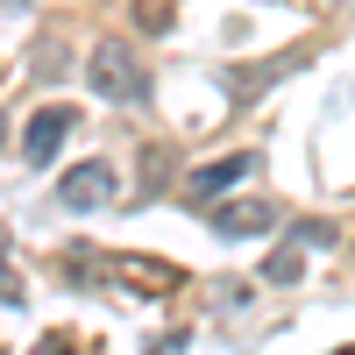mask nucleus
Listing matches in <instances>:
<instances>
[{
    "instance_id": "nucleus-6",
    "label": "nucleus",
    "mask_w": 355,
    "mask_h": 355,
    "mask_svg": "<svg viewBox=\"0 0 355 355\" xmlns=\"http://www.w3.org/2000/svg\"><path fill=\"white\" fill-rule=\"evenodd\" d=\"M263 277H270V284H299V277H306V249H299V242L270 249V263H263Z\"/></svg>"
},
{
    "instance_id": "nucleus-4",
    "label": "nucleus",
    "mask_w": 355,
    "mask_h": 355,
    "mask_svg": "<svg viewBox=\"0 0 355 355\" xmlns=\"http://www.w3.org/2000/svg\"><path fill=\"white\" fill-rule=\"evenodd\" d=\"M71 121H78L71 107H43V114H28V128H21V157H28V164L43 171V164H50L57 150H64V135H71Z\"/></svg>"
},
{
    "instance_id": "nucleus-2",
    "label": "nucleus",
    "mask_w": 355,
    "mask_h": 355,
    "mask_svg": "<svg viewBox=\"0 0 355 355\" xmlns=\"http://www.w3.org/2000/svg\"><path fill=\"white\" fill-rule=\"evenodd\" d=\"M114 192H121V178H114V164H71L64 178H57V206L64 214H100V206H114Z\"/></svg>"
},
{
    "instance_id": "nucleus-1",
    "label": "nucleus",
    "mask_w": 355,
    "mask_h": 355,
    "mask_svg": "<svg viewBox=\"0 0 355 355\" xmlns=\"http://www.w3.org/2000/svg\"><path fill=\"white\" fill-rule=\"evenodd\" d=\"M85 78H93V93L100 100H114V107H128V100H142V93H150V78H142V64H135V57H128V43H100L93 50V64H85Z\"/></svg>"
},
{
    "instance_id": "nucleus-9",
    "label": "nucleus",
    "mask_w": 355,
    "mask_h": 355,
    "mask_svg": "<svg viewBox=\"0 0 355 355\" xmlns=\"http://www.w3.org/2000/svg\"><path fill=\"white\" fill-rule=\"evenodd\" d=\"M0 306H21V277L8 270V249H0Z\"/></svg>"
},
{
    "instance_id": "nucleus-3",
    "label": "nucleus",
    "mask_w": 355,
    "mask_h": 355,
    "mask_svg": "<svg viewBox=\"0 0 355 355\" xmlns=\"http://www.w3.org/2000/svg\"><path fill=\"white\" fill-rule=\"evenodd\" d=\"M242 178H256V157H220V164H206L185 178V206H214L227 192H242Z\"/></svg>"
},
{
    "instance_id": "nucleus-5",
    "label": "nucleus",
    "mask_w": 355,
    "mask_h": 355,
    "mask_svg": "<svg viewBox=\"0 0 355 355\" xmlns=\"http://www.w3.org/2000/svg\"><path fill=\"white\" fill-rule=\"evenodd\" d=\"M270 220H277V206H270V199H227V206H214V234H227V242L263 234Z\"/></svg>"
},
{
    "instance_id": "nucleus-7",
    "label": "nucleus",
    "mask_w": 355,
    "mask_h": 355,
    "mask_svg": "<svg viewBox=\"0 0 355 355\" xmlns=\"http://www.w3.org/2000/svg\"><path fill=\"white\" fill-rule=\"evenodd\" d=\"M291 234H299L306 249H334V242H341V234H334L327 220H299V227H291Z\"/></svg>"
},
{
    "instance_id": "nucleus-10",
    "label": "nucleus",
    "mask_w": 355,
    "mask_h": 355,
    "mask_svg": "<svg viewBox=\"0 0 355 355\" xmlns=\"http://www.w3.org/2000/svg\"><path fill=\"white\" fill-rule=\"evenodd\" d=\"M0 8H21V0H0Z\"/></svg>"
},
{
    "instance_id": "nucleus-8",
    "label": "nucleus",
    "mask_w": 355,
    "mask_h": 355,
    "mask_svg": "<svg viewBox=\"0 0 355 355\" xmlns=\"http://www.w3.org/2000/svg\"><path fill=\"white\" fill-rule=\"evenodd\" d=\"M135 21L150 28V36H164V28H171V0H142V8H135Z\"/></svg>"
},
{
    "instance_id": "nucleus-11",
    "label": "nucleus",
    "mask_w": 355,
    "mask_h": 355,
    "mask_svg": "<svg viewBox=\"0 0 355 355\" xmlns=\"http://www.w3.org/2000/svg\"><path fill=\"white\" fill-rule=\"evenodd\" d=\"M0 142H8V121H0Z\"/></svg>"
}]
</instances>
